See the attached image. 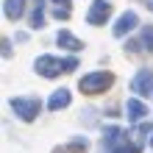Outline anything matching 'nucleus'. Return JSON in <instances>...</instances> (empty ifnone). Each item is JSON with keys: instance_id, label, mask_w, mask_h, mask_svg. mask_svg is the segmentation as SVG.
<instances>
[{"instance_id": "ddd939ff", "label": "nucleus", "mask_w": 153, "mask_h": 153, "mask_svg": "<svg viewBox=\"0 0 153 153\" xmlns=\"http://www.w3.org/2000/svg\"><path fill=\"white\" fill-rule=\"evenodd\" d=\"M142 45H148V50H153V28L150 25L142 28Z\"/></svg>"}, {"instance_id": "39448f33", "label": "nucleus", "mask_w": 153, "mask_h": 153, "mask_svg": "<svg viewBox=\"0 0 153 153\" xmlns=\"http://www.w3.org/2000/svg\"><path fill=\"white\" fill-rule=\"evenodd\" d=\"M111 14V3H106V0H92V8H89L86 14V22L89 25H103L106 20H109Z\"/></svg>"}, {"instance_id": "20e7f679", "label": "nucleus", "mask_w": 153, "mask_h": 153, "mask_svg": "<svg viewBox=\"0 0 153 153\" xmlns=\"http://www.w3.org/2000/svg\"><path fill=\"white\" fill-rule=\"evenodd\" d=\"M131 92H137L139 97H150L153 92V73L150 70H139L131 81Z\"/></svg>"}, {"instance_id": "0eeeda50", "label": "nucleus", "mask_w": 153, "mask_h": 153, "mask_svg": "<svg viewBox=\"0 0 153 153\" xmlns=\"http://www.w3.org/2000/svg\"><path fill=\"white\" fill-rule=\"evenodd\" d=\"M125 111H128V120H131V123H139L142 117L148 114L145 103H142V100H137V97H131V100L125 103Z\"/></svg>"}, {"instance_id": "6e6552de", "label": "nucleus", "mask_w": 153, "mask_h": 153, "mask_svg": "<svg viewBox=\"0 0 153 153\" xmlns=\"http://www.w3.org/2000/svg\"><path fill=\"white\" fill-rule=\"evenodd\" d=\"M22 11H25V0H6V3H3L6 20H20Z\"/></svg>"}, {"instance_id": "f03ea898", "label": "nucleus", "mask_w": 153, "mask_h": 153, "mask_svg": "<svg viewBox=\"0 0 153 153\" xmlns=\"http://www.w3.org/2000/svg\"><path fill=\"white\" fill-rule=\"evenodd\" d=\"M11 109H14V114L20 117V120L31 123V120H36V114L42 111V100L39 97H11Z\"/></svg>"}, {"instance_id": "423d86ee", "label": "nucleus", "mask_w": 153, "mask_h": 153, "mask_svg": "<svg viewBox=\"0 0 153 153\" xmlns=\"http://www.w3.org/2000/svg\"><path fill=\"white\" fill-rule=\"evenodd\" d=\"M137 14L134 11H125V14H120V20H117V25H114V36H125L128 31H134L137 28Z\"/></svg>"}, {"instance_id": "4468645a", "label": "nucleus", "mask_w": 153, "mask_h": 153, "mask_svg": "<svg viewBox=\"0 0 153 153\" xmlns=\"http://www.w3.org/2000/svg\"><path fill=\"white\" fill-rule=\"evenodd\" d=\"M75 67H78V59H75V56H70V59H64V73H73Z\"/></svg>"}, {"instance_id": "9b49d317", "label": "nucleus", "mask_w": 153, "mask_h": 153, "mask_svg": "<svg viewBox=\"0 0 153 153\" xmlns=\"http://www.w3.org/2000/svg\"><path fill=\"white\" fill-rule=\"evenodd\" d=\"M31 25H33V28H42V25H45V0H36V6H33V17H31Z\"/></svg>"}, {"instance_id": "9d476101", "label": "nucleus", "mask_w": 153, "mask_h": 153, "mask_svg": "<svg viewBox=\"0 0 153 153\" xmlns=\"http://www.w3.org/2000/svg\"><path fill=\"white\" fill-rule=\"evenodd\" d=\"M56 42L61 45V48H67V50H81V48H84V42H81L78 36H73V33H70V31H59V36H56Z\"/></svg>"}, {"instance_id": "1a4fd4ad", "label": "nucleus", "mask_w": 153, "mask_h": 153, "mask_svg": "<svg viewBox=\"0 0 153 153\" xmlns=\"http://www.w3.org/2000/svg\"><path fill=\"white\" fill-rule=\"evenodd\" d=\"M70 100H73V97H70L67 89H56L53 97L48 100V109H50V111H59V109H64V106H70Z\"/></svg>"}, {"instance_id": "7ed1b4c3", "label": "nucleus", "mask_w": 153, "mask_h": 153, "mask_svg": "<svg viewBox=\"0 0 153 153\" xmlns=\"http://www.w3.org/2000/svg\"><path fill=\"white\" fill-rule=\"evenodd\" d=\"M33 67H36V73L45 75V78H56L59 73H64V61L56 59V56H39Z\"/></svg>"}, {"instance_id": "2eb2a0df", "label": "nucleus", "mask_w": 153, "mask_h": 153, "mask_svg": "<svg viewBox=\"0 0 153 153\" xmlns=\"http://www.w3.org/2000/svg\"><path fill=\"white\" fill-rule=\"evenodd\" d=\"M150 145H153V134H150Z\"/></svg>"}, {"instance_id": "f257e3e1", "label": "nucleus", "mask_w": 153, "mask_h": 153, "mask_svg": "<svg viewBox=\"0 0 153 153\" xmlns=\"http://www.w3.org/2000/svg\"><path fill=\"white\" fill-rule=\"evenodd\" d=\"M111 84H114V75L111 73H89V75H84V78L78 81V89L84 95H100Z\"/></svg>"}, {"instance_id": "f8f14e48", "label": "nucleus", "mask_w": 153, "mask_h": 153, "mask_svg": "<svg viewBox=\"0 0 153 153\" xmlns=\"http://www.w3.org/2000/svg\"><path fill=\"white\" fill-rule=\"evenodd\" d=\"M53 3H56L53 17H56V20H67L70 17V0H53Z\"/></svg>"}]
</instances>
